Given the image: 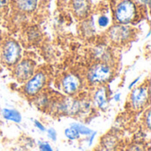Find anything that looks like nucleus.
Listing matches in <instances>:
<instances>
[{"mask_svg": "<svg viewBox=\"0 0 151 151\" xmlns=\"http://www.w3.org/2000/svg\"><path fill=\"white\" fill-rule=\"evenodd\" d=\"M115 64L94 62L84 74L85 83L92 88L107 85L115 75Z\"/></svg>", "mask_w": 151, "mask_h": 151, "instance_id": "f257e3e1", "label": "nucleus"}, {"mask_svg": "<svg viewBox=\"0 0 151 151\" xmlns=\"http://www.w3.org/2000/svg\"><path fill=\"white\" fill-rule=\"evenodd\" d=\"M140 9L134 0H114L111 4L113 21L122 25H132L139 19Z\"/></svg>", "mask_w": 151, "mask_h": 151, "instance_id": "f03ea898", "label": "nucleus"}, {"mask_svg": "<svg viewBox=\"0 0 151 151\" xmlns=\"http://www.w3.org/2000/svg\"><path fill=\"white\" fill-rule=\"evenodd\" d=\"M135 36V30L131 25L114 23L106 31L108 43L117 47H122L130 43Z\"/></svg>", "mask_w": 151, "mask_h": 151, "instance_id": "7ed1b4c3", "label": "nucleus"}, {"mask_svg": "<svg viewBox=\"0 0 151 151\" xmlns=\"http://www.w3.org/2000/svg\"><path fill=\"white\" fill-rule=\"evenodd\" d=\"M0 46V61L5 66L12 68L22 58V47L16 40L8 38Z\"/></svg>", "mask_w": 151, "mask_h": 151, "instance_id": "20e7f679", "label": "nucleus"}, {"mask_svg": "<svg viewBox=\"0 0 151 151\" xmlns=\"http://www.w3.org/2000/svg\"><path fill=\"white\" fill-rule=\"evenodd\" d=\"M48 73L45 70L37 69L35 73L27 81L23 83L22 91L26 96L29 97L37 96L46 88V86L48 85Z\"/></svg>", "mask_w": 151, "mask_h": 151, "instance_id": "39448f33", "label": "nucleus"}, {"mask_svg": "<svg viewBox=\"0 0 151 151\" xmlns=\"http://www.w3.org/2000/svg\"><path fill=\"white\" fill-rule=\"evenodd\" d=\"M84 84V78L79 73L73 72L64 73L58 81V88L65 95L68 96H73L77 95L81 90Z\"/></svg>", "mask_w": 151, "mask_h": 151, "instance_id": "423d86ee", "label": "nucleus"}, {"mask_svg": "<svg viewBox=\"0 0 151 151\" xmlns=\"http://www.w3.org/2000/svg\"><path fill=\"white\" fill-rule=\"evenodd\" d=\"M36 63L28 58H22L13 67H12L13 78L19 83L27 81L37 70Z\"/></svg>", "mask_w": 151, "mask_h": 151, "instance_id": "0eeeda50", "label": "nucleus"}, {"mask_svg": "<svg viewBox=\"0 0 151 151\" xmlns=\"http://www.w3.org/2000/svg\"><path fill=\"white\" fill-rule=\"evenodd\" d=\"M130 103L134 109L140 110L143 108L150 100V86L142 83L140 86H135L131 89Z\"/></svg>", "mask_w": 151, "mask_h": 151, "instance_id": "6e6552de", "label": "nucleus"}, {"mask_svg": "<svg viewBox=\"0 0 151 151\" xmlns=\"http://www.w3.org/2000/svg\"><path fill=\"white\" fill-rule=\"evenodd\" d=\"M90 53L95 62L115 64V53L108 42H101L95 45Z\"/></svg>", "mask_w": 151, "mask_h": 151, "instance_id": "1a4fd4ad", "label": "nucleus"}, {"mask_svg": "<svg viewBox=\"0 0 151 151\" xmlns=\"http://www.w3.org/2000/svg\"><path fill=\"white\" fill-rule=\"evenodd\" d=\"M70 8L73 14L79 19L83 20L90 17L91 2L90 0H71Z\"/></svg>", "mask_w": 151, "mask_h": 151, "instance_id": "9d476101", "label": "nucleus"}, {"mask_svg": "<svg viewBox=\"0 0 151 151\" xmlns=\"http://www.w3.org/2000/svg\"><path fill=\"white\" fill-rule=\"evenodd\" d=\"M58 109L62 113L74 115L81 111V103L78 99L73 98V96H68L58 103Z\"/></svg>", "mask_w": 151, "mask_h": 151, "instance_id": "9b49d317", "label": "nucleus"}, {"mask_svg": "<svg viewBox=\"0 0 151 151\" xmlns=\"http://www.w3.org/2000/svg\"><path fill=\"white\" fill-rule=\"evenodd\" d=\"M93 101L96 104V105L101 110H106L108 108L109 99H108V88L106 85L94 88Z\"/></svg>", "mask_w": 151, "mask_h": 151, "instance_id": "f8f14e48", "label": "nucleus"}, {"mask_svg": "<svg viewBox=\"0 0 151 151\" xmlns=\"http://www.w3.org/2000/svg\"><path fill=\"white\" fill-rule=\"evenodd\" d=\"M13 7L19 12L30 14L38 7V0H12Z\"/></svg>", "mask_w": 151, "mask_h": 151, "instance_id": "ddd939ff", "label": "nucleus"}, {"mask_svg": "<svg viewBox=\"0 0 151 151\" xmlns=\"http://www.w3.org/2000/svg\"><path fill=\"white\" fill-rule=\"evenodd\" d=\"M81 21H82L81 26V34L85 37H88V38L94 36L96 34V27H95L94 20L90 17H88Z\"/></svg>", "mask_w": 151, "mask_h": 151, "instance_id": "4468645a", "label": "nucleus"}, {"mask_svg": "<svg viewBox=\"0 0 151 151\" xmlns=\"http://www.w3.org/2000/svg\"><path fill=\"white\" fill-rule=\"evenodd\" d=\"M2 114H3V117L6 120H10V121L15 122V123H20L21 122L22 118H21L20 113L14 109L4 108L2 111Z\"/></svg>", "mask_w": 151, "mask_h": 151, "instance_id": "2eb2a0df", "label": "nucleus"}, {"mask_svg": "<svg viewBox=\"0 0 151 151\" xmlns=\"http://www.w3.org/2000/svg\"><path fill=\"white\" fill-rule=\"evenodd\" d=\"M27 39L29 40V42H38L40 41V39L42 38V34H41V31L38 27H32L27 30Z\"/></svg>", "mask_w": 151, "mask_h": 151, "instance_id": "dca6fc26", "label": "nucleus"}, {"mask_svg": "<svg viewBox=\"0 0 151 151\" xmlns=\"http://www.w3.org/2000/svg\"><path fill=\"white\" fill-rule=\"evenodd\" d=\"M71 127H73L80 134V135L89 136L93 133V131L90 128H88L86 126H84L82 124H80V123H72L71 124Z\"/></svg>", "mask_w": 151, "mask_h": 151, "instance_id": "f3484780", "label": "nucleus"}, {"mask_svg": "<svg viewBox=\"0 0 151 151\" xmlns=\"http://www.w3.org/2000/svg\"><path fill=\"white\" fill-rule=\"evenodd\" d=\"M97 25L101 28H107L111 25V19L105 14H101L97 19Z\"/></svg>", "mask_w": 151, "mask_h": 151, "instance_id": "a211bd4d", "label": "nucleus"}, {"mask_svg": "<svg viewBox=\"0 0 151 151\" xmlns=\"http://www.w3.org/2000/svg\"><path fill=\"white\" fill-rule=\"evenodd\" d=\"M65 135L66 138H68L69 140H72V141H74V140H77L80 138V134L72 127L66 128L65 130Z\"/></svg>", "mask_w": 151, "mask_h": 151, "instance_id": "6ab92c4d", "label": "nucleus"}, {"mask_svg": "<svg viewBox=\"0 0 151 151\" xmlns=\"http://www.w3.org/2000/svg\"><path fill=\"white\" fill-rule=\"evenodd\" d=\"M134 2L142 9H148L150 4V0H134Z\"/></svg>", "mask_w": 151, "mask_h": 151, "instance_id": "aec40b11", "label": "nucleus"}, {"mask_svg": "<svg viewBox=\"0 0 151 151\" xmlns=\"http://www.w3.org/2000/svg\"><path fill=\"white\" fill-rule=\"evenodd\" d=\"M39 144V150L40 151H54L53 149L51 148V146L48 143V142H38Z\"/></svg>", "mask_w": 151, "mask_h": 151, "instance_id": "412c9836", "label": "nucleus"}, {"mask_svg": "<svg viewBox=\"0 0 151 151\" xmlns=\"http://www.w3.org/2000/svg\"><path fill=\"white\" fill-rule=\"evenodd\" d=\"M47 134H48V137L53 142L57 141V132L53 127H50L47 130Z\"/></svg>", "mask_w": 151, "mask_h": 151, "instance_id": "4be33fe9", "label": "nucleus"}, {"mask_svg": "<svg viewBox=\"0 0 151 151\" xmlns=\"http://www.w3.org/2000/svg\"><path fill=\"white\" fill-rule=\"evenodd\" d=\"M141 78H142V75H139L138 77H136L135 79H134L130 83H129V86H128V89L129 90H131L133 88H134L135 86H136V84L140 81V80H141Z\"/></svg>", "mask_w": 151, "mask_h": 151, "instance_id": "5701e85b", "label": "nucleus"}, {"mask_svg": "<svg viewBox=\"0 0 151 151\" xmlns=\"http://www.w3.org/2000/svg\"><path fill=\"white\" fill-rule=\"evenodd\" d=\"M34 123H35V127L38 128V130H40L41 132H45V131H46V129H45V127H43V125H42V123H40L38 120H35Z\"/></svg>", "mask_w": 151, "mask_h": 151, "instance_id": "b1692460", "label": "nucleus"}, {"mask_svg": "<svg viewBox=\"0 0 151 151\" xmlns=\"http://www.w3.org/2000/svg\"><path fill=\"white\" fill-rule=\"evenodd\" d=\"M11 2L12 0H0V10L5 8Z\"/></svg>", "mask_w": 151, "mask_h": 151, "instance_id": "393cba45", "label": "nucleus"}, {"mask_svg": "<svg viewBox=\"0 0 151 151\" xmlns=\"http://www.w3.org/2000/svg\"><path fill=\"white\" fill-rule=\"evenodd\" d=\"M120 98H121V93L120 92H118V93H115L114 96H113V99L115 102H119L120 101Z\"/></svg>", "mask_w": 151, "mask_h": 151, "instance_id": "a878e982", "label": "nucleus"}, {"mask_svg": "<svg viewBox=\"0 0 151 151\" xmlns=\"http://www.w3.org/2000/svg\"><path fill=\"white\" fill-rule=\"evenodd\" d=\"M146 122H147L148 127H149V128H150V111H148L147 119H146Z\"/></svg>", "mask_w": 151, "mask_h": 151, "instance_id": "bb28decb", "label": "nucleus"}, {"mask_svg": "<svg viewBox=\"0 0 151 151\" xmlns=\"http://www.w3.org/2000/svg\"><path fill=\"white\" fill-rule=\"evenodd\" d=\"M96 132H93L89 136H90V139H89V142H88V145L90 146L91 144H92V142H93V140H94V138H95V136H96Z\"/></svg>", "mask_w": 151, "mask_h": 151, "instance_id": "cd10ccee", "label": "nucleus"}, {"mask_svg": "<svg viewBox=\"0 0 151 151\" xmlns=\"http://www.w3.org/2000/svg\"><path fill=\"white\" fill-rule=\"evenodd\" d=\"M0 50H1V46H0Z\"/></svg>", "mask_w": 151, "mask_h": 151, "instance_id": "c85d7f7f", "label": "nucleus"}]
</instances>
